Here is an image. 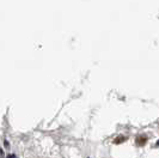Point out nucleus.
Here are the masks:
<instances>
[{
    "label": "nucleus",
    "mask_w": 159,
    "mask_h": 158,
    "mask_svg": "<svg viewBox=\"0 0 159 158\" xmlns=\"http://www.w3.org/2000/svg\"><path fill=\"white\" fill-rule=\"evenodd\" d=\"M146 142H147V137H146L145 134L139 135V137L136 138V145H139V146H143V145H145V144H146Z\"/></svg>",
    "instance_id": "nucleus-1"
},
{
    "label": "nucleus",
    "mask_w": 159,
    "mask_h": 158,
    "mask_svg": "<svg viewBox=\"0 0 159 158\" xmlns=\"http://www.w3.org/2000/svg\"><path fill=\"white\" fill-rule=\"evenodd\" d=\"M125 139H126L125 137H121V138H117V139L115 140V144H120V142H123Z\"/></svg>",
    "instance_id": "nucleus-2"
}]
</instances>
